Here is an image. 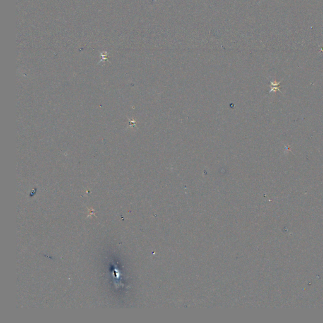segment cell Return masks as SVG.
I'll return each instance as SVG.
<instances>
[{
	"instance_id": "1",
	"label": "cell",
	"mask_w": 323,
	"mask_h": 323,
	"mask_svg": "<svg viewBox=\"0 0 323 323\" xmlns=\"http://www.w3.org/2000/svg\"><path fill=\"white\" fill-rule=\"evenodd\" d=\"M280 82H278V83H277V82H271V85H272V87H271V90L269 92H275L277 90H279V85H280Z\"/></svg>"
}]
</instances>
